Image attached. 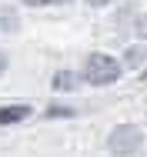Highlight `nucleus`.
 <instances>
[{"mask_svg": "<svg viewBox=\"0 0 147 157\" xmlns=\"http://www.w3.org/2000/svg\"><path fill=\"white\" fill-rule=\"evenodd\" d=\"M107 147H110V154L117 157H130L137 154V147H141V127L134 124H120L110 137H107Z\"/></svg>", "mask_w": 147, "mask_h": 157, "instance_id": "1", "label": "nucleus"}, {"mask_svg": "<svg viewBox=\"0 0 147 157\" xmlns=\"http://www.w3.org/2000/svg\"><path fill=\"white\" fill-rule=\"evenodd\" d=\"M120 77V63L107 54H94L87 60V80L90 84H114Z\"/></svg>", "mask_w": 147, "mask_h": 157, "instance_id": "2", "label": "nucleus"}, {"mask_svg": "<svg viewBox=\"0 0 147 157\" xmlns=\"http://www.w3.org/2000/svg\"><path fill=\"white\" fill-rule=\"evenodd\" d=\"M30 110L27 107H0V124H14V121H24Z\"/></svg>", "mask_w": 147, "mask_h": 157, "instance_id": "3", "label": "nucleus"}, {"mask_svg": "<svg viewBox=\"0 0 147 157\" xmlns=\"http://www.w3.org/2000/svg\"><path fill=\"white\" fill-rule=\"evenodd\" d=\"M74 84H77V80H74V77H70V74H57V77H54V87H57V90H64V87H67V90H70V87H74Z\"/></svg>", "mask_w": 147, "mask_h": 157, "instance_id": "4", "label": "nucleus"}, {"mask_svg": "<svg viewBox=\"0 0 147 157\" xmlns=\"http://www.w3.org/2000/svg\"><path fill=\"white\" fill-rule=\"evenodd\" d=\"M24 3H30V7H44V3H67V0H24Z\"/></svg>", "mask_w": 147, "mask_h": 157, "instance_id": "5", "label": "nucleus"}, {"mask_svg": "<svg viewBox=\"0 0 147 157\" xmlns=\"http://www.w3.org/2000/svg\"><path fill=\"white\" fill-rule=\"evenodd\" d=\"M90 7H100V3H110V0H87Z\"/></svg>", "mask_w": 147, "mask_h": 157, "instance_id": "6", "label": "nucleus"}, {"mask_svg": "<svg viewBox=\"0 0 147 157\" xmlns=\"http://www.w3.org/2000/svg\"><path fill=\"white\" fill-rule=\"evenodd\" d=\"M3 67H7V57H3V54H0V74H3Z\"/></svg>", "mask_w": 147, "mask_h": 157, "instance_id": "7", "label": "nucleus"}]
</instances>
